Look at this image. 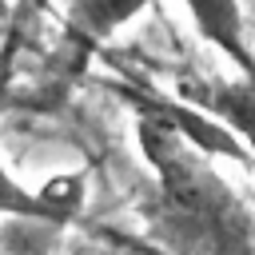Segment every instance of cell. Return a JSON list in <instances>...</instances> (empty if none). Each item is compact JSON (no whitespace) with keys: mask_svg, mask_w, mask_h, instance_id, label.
Segmentation results:
<instances>
[{"mask_svg":"<svg viewBox=\"0 0 255 255\" xmlns=\"http://www.w3.org/2000/svg\"><path fill=\"white\" fill-rule=\"evenodd\" d=\"M147 4H155V0H72L68 4V28L84 44H100L116 28L135 20Z\"/></svg>","mask_w":255,"mask_h":255,"instance_id":"6","label":"cell"},{"mask_svg":"<svg viewBox=\"0 0 255 255\" xmlns=\"http://www.w3.org/2000/svg\"><path fill=\"white\" fill-rule=\"evenodd\" d=\"M183 4H187L195 32L219 56H227L239 68V76H255V52L247 44V24H243L239 0H183Z\"/></svg>","mask_w":255,"mask_h":255,"instance_id":"5","label":"cell"},{"mask_svg":"<svg viewBox=\"0 0 255 255\" xmlns=\"http://www.w3.org/2000/svg\"><path fill=\"white\" fill-rule=\"evenodd\" d=\"M179 100L219 120L255 159V76L239 80H187L179 88Z\"/></svg>","mask_w":255,"mask_h":255,"instance_id":"4","label":"cell"},{"mask_svg":"<svg viewBox=\"0 0 255 255\" xmlns=\"http://www.w3.org/2000/svg\"><path fill=\"white\" fill-rule=\"evenodd\" d=\"M120 92H124V100L135 108V116H147V120L163 124L167 131H175V135H179L191 151H199L203 159L255 163L251 151H247V147H243L219 120H211L207 112L191 108L187 100H179V96H163V92H155L151 84H139V80H128Z\"/></svg>","mask_w":255,"mask_h":255,"instance_id":"2","label":"cell"},{"mask_svg":"<svg viewBox=\"0 0 255 255\" xmlns=\"http://www.w3.org/2000/svg\"><path fill=\"white\" fill-rule=\"evenodd\" d=\"M135 139L155 175V187L143 199L151 239L171 255H251V215L219 179L211 159L147 116H135Z\"/></svg>","mask_w":255,"mask_h":255,"instance_id":"1","label":"cell"},{"mask_svg":"<svg viewBox=\"0 0 255 255\" xmlns=\"http://www.w3.org/2000/svg\"><path fill=\"white\" fill-rule=\"evenodd\" d=\"M80 207H84V175H56L32 191L0 163V215L32 219L44 227H64L76 219Z\"/></svg>","mask_w":255,"mask_h":255,"instance_id":"3","label":"cell"}]
</instances>
